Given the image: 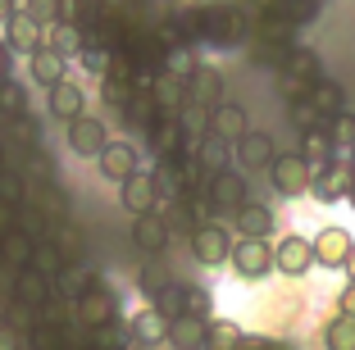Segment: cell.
<instances>
[{"mask_svg": "<svg viewBox=\"0 0 355 350\" xmlns=\"http://www.w3.org/2000/svg\"><path fill=\"white\" fill-rule=\"evenodd\" d=\"M196 19H200V42H214V46L246 42V14H241L232 0H209V5H196Z\"/></svg>", "mask_w": 355, "mask_h": 350, "instance_id": "cell-1", "label": "cell"}, {"mask_svg": "<svg viewBox=\"0 0 355 350\" xmlns=\"http://www.w3.org/2000/svg\"><path fill=\"white\" fill-rule=\"evenodd\" d=\"M310 191H314V200H324V205L346 200V196L355 191V168H351V159H337V155H333L324 168H314Z\"/></svg>", "mask_w": 355, "mask_h": 350, "instance_id": "cell-2", "label": "cell"}, {"mask_svg": "<svg viewBox=\"0 0 355 350\" xmlns=\"http://www.w3.org/2000/svg\"><path fill=\"white\" fill-rule=\"evenodd\" d=\"M232 268H237L246 282H260V278H269L273 273V246H269V237H241V241H232Z\"/></svg>", "mask_w": 355, "mask_h": 350, "instance_id": "cell-3", "label": "cell"}, {"mask_svg": "<svg viewBox=\"0 0 355 350\" xmlns=\"http://www.w3.org/2000/svg\"><path fill=\"white\" fill-rule=\"evenodd\" d=\"M73 319L83 323V328H101V323L119 319V296H114L110 287H105L101 278H96L92 287H87L83 296L73 300Z\"/></svg>", "mask_w": 355, "mask_h": 350, "instance_id": "cell-4", "label": "cell"}, {"mask_svg": "<svg viewBox=\"0 0 355 350\" xmlns=\"http://www.w3.org/2000/svg\"><path fill=\"white\" fill-rule=\"evenodd\" d=\"M150 305H155L164 319H178V314H205L209 296L200 287H187V282H164V287L150 296Z\"/></svg>", "mask_w": 355, "mask_h": 350, "instance_id": "cell-5", "label": "cell"}, {"mask_svg": "<svg viewBox=\"0 0 355 350\" xmlns=\"http://www.w3.org/2000/svg\"><path fill=\"white\" fill-rule=\"evenodd\" d=\"M310 177H314V168L301 159V150H296V155H273L269 182L278 186L282 196H305V191H310Z\"/></svg>", "mask_w": 355, "mask_h": 350, "instance_id": "cell-6", "label": "cell"}, {"mask_svg": "<svg viewBox=\"0 0 355 350\" xmlns=\"http://www.w3.org/2000/svg\"><path fill=\"white\" fill-rule=\"evenodd\" d=\"M146 141H150V150H155L159 159H178V155L191 150L187 132H182V123H178V114H159L155 123L146 128Z\"/></svg>", "mask_w": 355, "mask_h": 350, "instance_id": "cell-7", "label": "cell"}, {"mask_svg": "<svg viewBox=\"0 0 355 350\" xmlns=\"http://www.w3.org/2000/svg\"><path fill=\"white\" fill-rule=\"evenodd\" d=\"M314 268V241L305 237H282L273 246V273H287V278H305Z\"/></svg>", "mask_w": 355, "mask_h": 350, "instance_id": "cell-8", "label": "cell"}, {"mask_svg": "<svg viewBox=\"0 0 355 350\" xmlns=\"http://www.w3.org/2000/svg\"><path fill=\"white\" fill-rule=\"evenodd\" d=\"M191 255L200 259V264H223V259L232 255V237H228V227H219V223H200V227H191Z\"/></svg>", "mask_w": 355, "mask_h": 350, "instance_id": "cell-9", "label": "cell"}, {"mask_svg": "<svg viewBox=\"0 0 355 350\" xmlns=\"http://www.w3.org/2000/svg\"><path fill=\"white\" fill-rule=\"evenodd\" d=\"M223 96H228L223 73H219V69H205V64H196V73L187 78V105H200V110H219Z\"/></svg>", "mask_w": 355, "mask_h": 350, "instance_id": "cell-10", "label": "cell"}, {"mask_svg": "<svg viewBox=\"0 0 355 350\" xmlns=\"http://www.w3.org/2000/svg\"><path fill=\"white\" fill-rule=\"evenodd\" d=\"M119 200H123V209H128L132 218H137V214H150V209L159 205V196H155V177L137 168L132 177H123V182H119Z\"/></svg>", "mask_w": 355, "mask_h": 350, "instance_id": "cell-11", "label": "cell"}, {"mask_svg": "<svg viewBox=\"0 0 355 350\" xmlns=\"http://www.w3.org/2000/svg\"><path fill=\"white\" fill-rule=\"evenodd\" d=\"M96 164H101V177L105 182H123V177H132L137 168V146L128 141H105V150L96 155Z\"/></svg>", "mask_w": 355, "mask_h": 350, "instance_id": "cell-12", "label": "cell"}, {"mask_svg": "<svg viewBox=\"0 0 355 350\" xmlns=\"http://www.w3.org/2000/svg\"><path fill=\"white\" fill-rule=\"evenodd\" d=\"M105 119H92V114H78V119H69V146H73L78 155H87V159H96V155L105 150Z\"/></svg>", "mask_w": 355, "mask_h": 350, "instance_id": "cell-13", "label": "cell"}, {"mask_svg": "<svg viewBox=\"0 0 355 350\" xmlns=\"http://www.w3.org/2000/svg\"><path fill=\"white\" fill-rule=\"evenodd\" d=\"M5 46H10L14 55H32L42 46V23L32 19L28 10H14L10 19H5Z\"/></svg>", "mask_w": 355, "mask_h": 350, "instance_id": "cell-14", "label": "cell"}, {"mask_svg": "<svg viewBox=\"0 0 355 350\" xmlns=\"http://www.w3.org/2000/svg\"><path fill=\"white\" fill-rule=\"evenodd\" d=\"M273 155H278V146H273V137H264V132H246V137H237L232 141V159H237L241 168H269L273 164Z\"/></svg>", "mask_w": 355, "mask_h": 350, "instance_id": "cell-15", "label": "cell"}, {"mask_svg": "<svg viewBox=\"0 0 355 350\" xmlns=\"http://www.w3.org/2000/svg\"><path fill=\"white\" fill-rule=\"evenodd\" d=\"M246 196H251V191H246V177L237 173V168H223V173H214L209 177V200H214V209H241L246 205Z\"/></svg>", "mask_w": 355, "mask_h": 350, "instance_id": "cell-16", "label": "cell"}, {"mask_svg": "<svg viewBox=\"0 0 355 350\" xmlns=\"http://www.w3.org/2000/svg\"><path fill=\"white\" fill-rule=\"evenodd\" d=\"M128 337H132V346H159V341H168V319L155 305L137 309L132 319H128Z\"/></svg>", "mask_w": 355, "mask_h": 350, "instance_id": "cell-17", "label": "cell"}, {"mask_svg": "<svg viewBox=\"0 0 355 350\" xmlns=\"http://www.w3.org/2000/svg\"><path fill=\"white\" fill-rule=\"evenodd\" d=\"M132 246L141 250V255H159V250L168 246V218H159L155 209H150V214H137L132 218Z\"/></svg>", "mask_w": 355, "mask_h": 350, "instance_id": "cell-18", "label": "cell"}, {"mask_svg": "<svg viewBox=\"0 0 355 350\" xmlns=\"http://www.w3.org/2000/svg\"><path fill=\"white\" fill-rule=\"evenodd\" d=\"M209 132L219 137V141H237V137H246L251 132V114L241 110V105H232V100H223L219 110H209Z\"/></svg>", "mask_w": 355, "mask_h": 350, "instance_id": "cell-19", "label": "cell"}, {"mask_svg": "<svg viewBox=\"0 0 355 350\" xmlns=\"http://www.w3.org/2000/svg\"><path fill=\"white\" fill-rule=\"evenodd\" d=\"M351 232L346 227H324L319 237H314V264H324V268H342L346 255H351Z\"/></svg>", "mask_w": 355, "mask_h": 350, "instance_id": "cell-20", "label": "cell"}, {"mask_svg": "<svg viewBox=\"0 0 355 350\" xmlns=\"http://www.w3.org/2000/svg\"><path fill=\"white\" fill-rule=\"evenodd\" d=\"M46 300H51V278L46 273H37V268H19L14 273V305H28V309H46Z\"/></svg>", "mask_w": 355, "mask_h": 350, "instance_id": "cell-21", "label": "cell"}, {"mask_svg": "<svg viewBox=\"0 0 355 350\" xmlns=\"http://www.w3.org/2000/svg\"><path fill=\"white\" fill-rule=\"evenodd\" d=\"M205 337H209L205 314H178V319H168V341L178 350H205Z\"/></svg>", "mask_w": 355, "mask_h": 350, "instance_id": "cell-22", "label": "cell"}, {"mask_svg": "<svg viewBox=\"0 0 355 350\" xmlns=\"http://www.w3.org/2000/svg\"><path fill=\"white\" fill-rule=\"evenodd\" d=\"M83 42H87V28H78V23H64V19H55V23H46V28H42V46L60 51L64 60H78Z\"/></svg>", "mask_w": 355, "mask_h": 350, "instance_id": "cell-23", "label": "cell"}, {"mask_svg": "<svg viewBox=\"0 0 355 350\" xmlns=\"http://www.w3.org/2000/svg\"><path fill=\"white\" fill-rule=\"evenodd\" d=\"M46 110H51L55 119H64V123H69V119H78V114L87 110L83 87H78V82H69V78H60V82L51 87V100H46Z\"/></svg>", "mask_w": 355, "mask_h": 350, "instance_id": "cell-24", "label": "cell"}, {"mask_svg": "<svg viewBox=\"0 0 355 350\" xmlns=\"http://www.w3.org/2000/svg\"><path fill=\"white\" fill-rule=\"evenodd\" d=\"M32 250H37V246H32V232H23L19 223L0 232V259H5V264H10L14 273L32 264Z\"/></svg>", "mask_w": 355, "mask_h": 350, "instance_id": "cell-25", "label": "cell"}, {"mask_svg": "<svg viewBox=\"0 0 355 350\" xmlns=\"http://www.w3.org/2000/svg\"><path fill=\"white\" fill-rule=\"evenodd\" d=\"M155 105L159 114H182V105H187V78H178V73H155Z\"/></svg>", "mask_w": 355, "mask_h": 350, "instance_id": "cell-26", "label": "cell"}, {"mask_svg": "<svg viewBox=\"0 0 355 350\" xmlns=\"http://www.w3.org/2000/svg\"><path fill=\"white\" fill-rule=\"evenodd\" d=\"M28 64H32V78H37L42 87H55L60 78H69V73H64L69 60H64L60 51H51V46H37V51L28 55Z\"/></svg>", "mask_w": 355, "mask_h": 350, "instance_id": "cell-27", "label": "cell"}, {"mask_svg": "<svg viewBox=\"0 0 355 350\" xmlns=\"http://www.w3.org/2000/svg\"><path fill=\"white\" fill-rule=\"evenodd\" d=\"M333 155H337V146H333V137H328V128H310V132H301V159L310 168H324Z\"/></svg>", "mask_w": 355, "mask_h": 350, "instance_id": "cell-28", "label": "cell"}, {"mask_svg": "<svg viewBox=\"0 0 355 350\" xmlns=\"http://www.w3.org/2000/svg\"><path fill=\"white\" fill-rule=\"evenodd\" d=\"M232 218H237L241 237H269V232H273V214L264 205H255V200H246L241 209H232Z\"/></svg>", "mask_w": 355, "mask_h": 350, "instance_id": "cell-29", "label": "cell"}, {"mask_svg": "<svg viewBox=\"0 0 355 350\" xmlns=\"http://www.w3.org/2000/svg\"><path fill=\"white\" fill-rule=\"evenodd\" d=\"M92 282H96V273H92L87 264H64L60 273L51 278V291H60V296H73V300H78L87 287H92Z\"/></svg>", "mask_w": 355, "mask_h": 350, "instance_id": "cell-30", "label": "cell"}, {"mask_svg": "<svg viewBox=\"0 0 355 350\" xmlns=\"http://www.w3.org/2000/svg\"><path fill=\"white\" fill-rule=\"evenodd\" d=\"M87 346H92V350H128V346H132L128 323L110 319V323H101V328H87Z\"/></svg>", "mask_w": 355, "mask_h": 350, "instance_id": "cell-31", "label": "cell"}, {"mask_svg": "<svg viewBox=\"0 0 355 350\" xmlns=\"http://www.w3.org/2000/svg\"><path fill=\"white\" fill-rule=\"evenodd\" d=\"M123 119H128L132 128H141V132H146V128L159 119L155 91H137V87H132V96H128V105H123Z\"/></svg>", "mask_w": 355, "mask_h": 350, "instance_id": "cell-32", "label": "cell"}, {"mask_svg": "<svg viewBox=\"0 0 355 350\" xmlns=\"http://www.w3.org/2000/svg\"><path fill=\"white\" fill-rule=\"evenodd\" d=\"M196 159H200V168H205L209 177L223 173V168H228V159H232V155H228V141H219L214 132H205V137L196 141Z\"/></svg>", "mask_w": 355, "mask_h": 350, "instance_id": "cell-33", "label": "cell"}, {"mask_svg": "<svg viewBox=\"0 0 355 350\" xmlns=\"http://www.w3.org/2000/svg\"><path fill=\"white\" fill-rule=\"evenodd\" d=\"M282 73H292V78H301V82H319L324 78V64H319V55L305 51V46H292V55H287V69Z\"/></svg>", "mask_w": 355, "mask_h": 350, "instance_id": "cell-34", "label": "cell"}, {"mask_svg": "<svg viewBox=\"0 0 355 350\" xmlns=\"http://www.w3.org/2000/svg\"><path fill=\"white\" fill-rule=\"evenodd\" d=\"M310 100H314V110H319V114H328V119L346 110V91L333 82V78H319V82L310 87Z\"/></svg>", "mask_w": 355, "mask_h": 350, "instance_id": "cell-35", "label": "cell"}, {"mask_svg": "<svg viewBox=\"0 0 355 350\" xmlns=\"http://www.w3.org/2000/svg\"><path fill=\"white\" fill-rule=\"evenodd\" d=\"M241 341H246V332L232 319H214L209 323V337H205V350H237Z\"/></svg>", "mask_w": 355, "mask_h": 350, "instance_id": "cell-36", "label": "cell"}, {"mask_svg": "<svg viewBox=\"0 0 355 350\" xmlns=\"http://www.w3.org/2000/svg\"><path fill=\"white\" fill-rule=\"evenodd\" d=\"M255 28H260V42H278V46H296V28L278 14H255Z\"/></svg>", "mask_w": 355, "mask_h": 350, "instance_id": "cell-37", "label": "cell"}, {"mask_svg": "<svg viewBox=\"0 0 355 350\" xmlns=\"http://www.w3.org/2000/svg\"><path fill=\"white\" fill-rule=\"evenodd\" d=\"M324 346L328 350H355V319L351 314H337L324 328Z\"/></svg>", "mask_w": 355, "mask_h": 350, "instance_id": "cell-38", "label": "cell"}, {"mask_svg": "<svg viewBox=\"0 0 355 350\" xmlns=\"http://www.w3.org/2000/svg\"><path fill=\"white\" fill-rule=\"evenodd\" d=\"M328 137H333V146H337V150H346V155H351V150H355V114H351V110L333 114V119H328Z\"/></svg>", "mask_w": 355, "mask_h": 350, "instance_id": "cell-39", "label": "cell"}, {"mask_svg": "<svg viewBox=\"0 0 355 350\" xmlns=\"http://www.w3.org/2000/svg\"><path fill=\"white\" fill-rule=\"evenodd\" d=\"M64 264H69V259H64L60 241H42V246L32 250V268H37V273H46V278H55Z\"/></svg>", "mask_w": 355, "mask_h": 350, "instance_id": "cell-40", "label": "cell"}, {"mask_svg": "<svg viewBox=\"0 0 355 350\" xmlns=\"http://www.w3.org/2000/svg\"><path fill=\"white\" fill-rule=\"evenodd\" d=\"M159 73L191 78V73H196V55H191V46H168V51H164V64H159Z\"/></svg>", "mask_w": 355, "mask_h": 350, "instance_id": "cell-41", "label": "cell"}, {"mask_svg": "<svg viewBox=\"0 0 355 350\" xmlns=\"http://www.w3.org/2000/svg\"><path fill=\"white\" fill-rule=\"evenodd\" d=\"M0 110L10 114V119H19V114H28V91H23L14 78H0Z\"/></svg>", "mask_w": 355, "mask_h": 350, "instance_id": "cell-42", "label": "cell"}, {"mask_svg": "<svg viewBox=\"0 0 355 350\" xmlns=\"http://www.w3.org/2000/svg\"><path fill=\"white\" fill-rule=\"evenodd\" d=\"M101 96H105V105H114V110H123V105H128V96H132V78L105 73V78H101Z\"/></svg>", "mask_w": 355, "mask_h": 350, "instance_id": "cell-43", "label": "cell"}, {"mask_svg": "<svg viewBox=\"0 0 355 350\" xmlns=\"http://www.w3.org/2000/svg\"><path fill=\"white\" fill-rule=\"evenodd\" d=\"M78 60L87 64V73H96V78H101V73L110 69V60H114V55H110V51H105V46L92 37V32H87V42H83V51H78Z\"/></svg>", "mask_w": 355, "mask_h": 350, "instance_id": "cell-44", "label": "cell"}, {"mask_svg": "<svg viewBox=\"0 0 355 350\" xmlns=\"http://www.w3.org/2000/svg\"><path fill=\"white\" fill-rule=\"evenodd\" d=\"M287 55H292V46H278V42H260V46H255V51H251V60L255 64H264V69H287Z\"/></svg>", "mask_w": 355, "mask_h": 350, "instance_id": "cell-45", "label": "cell"}, {"mask_svg": "<svg viewBox=\"0 0 355 350\" xmlns=\"http://www.w3.org/2000/svg\"><path fill=\"white\" fill-rule=\"evenodd\" d=\"M292 119H296V128H301V132H310V128H328V114L314 110L310 96H305V100H292Z\"/></svg>", "mask_w": 355, "mask_h": 350, "instance_id": "cell-46", "label": "cell"}, {"mask_svg": "<svg viewBox=\"0 0 355 350\" xmlns=\"http://www.w3.org/2000/svg\"><path fill=\"white\" fill-rule=\"evenodd\" d=\"M10 123H14V137H19L23 146H37V141H42V128L32 123L28 114H19V119H10Z\"/></svg>", "mask_w": 355, "mask_h": 350, "instance_id": "cell-47", "label": "cell"}, {"mask_svg": "<svg viewBox=\"0 0 355 350\" xmlns=\"http://www.w3.org/2000/svg\"><path fill=\"white\" fill-rule=\"evenodd\" d=\"M282 100L292 105V100H305V96H310V82H301V78H292V73H282Z\"/></svg>", "mask_w": 355, "mask_h": 350, "instance_id": "cell-48", "label": "cell"}, {"mask_svg": "<svg viewBox=\"0 0 355 350\" xmlns=\"http://www.w3.org/2000/svg\"><path fill=\"white\" fill-rule=\"evenodd\" d=\"M0 200H10V205H19V200H23V182L14 173H5V168H0Z\"/></svg>", "mask_w": 355, "mask_h": 350, "instance_id": "cell-49", "label": "cell"}, {"mask_svg": "<svg viewBox=\"0 0 355 350\" xmlns=\"http://www.w3.org/2000/svg\"><path fill=\"white\" fill-rule=\"evenodd\" d=\"M337 305H342V314H351V319H355V282H346V291L337 296Z\"/></svg>", "mask_w": 355, "mask_h": 350, "instance_id": "cell-50", "label": "cell"}, {"mask_svg": "<svg viewBox=\"0 0 355 350\" xmlns=\"http://www.w3.org/2000/svg\"><path fill=\"white\" fill-rule=\"evenodd\" d=\"M14 209H19V205H10V200H0V232H5V227H14Z\"/></svg>", "mask_w": 355, "mask_h": 350, "instance_id": "cell-51", "label": "cell"}, {"mask_svg": "<svg viewBox=\"0 0 355 350\" xmlns=\"http://www.w3.org/2000/svg\"><path fill=\"white\" fill-rule=\"evenodd\" d=\"M10 46H5V42H0V78H10Z\"/></svg>", "mask_w": 355, "mask_h": 350, "instance_id": "cell-52", "label": "cell"}, {"mask_svg": "<svg viewBox=\"0 0 355 350\" xmlns=\"http://www.w3.org/2000/svg\"><path fill=\"white\" fill-rule=\"evenodd\" d=\"M237 350H264V337H246V341H241Z\"/></svg>", "mask_w": 355, "mask_h": 350, "instance_id": "cell-53", "label": "cell"}, {"mask_svg": "<svg viewBox=\"0 0 355 350\" xmlns=\"http://www.w3.org/2000/svg\"><path fill=\"white\" fill-rule=\"evenodd\" d=\"M264 350H296L292 341H264Z\"/></svg>", "mask_w": 355, "mask_h": 350, "instance_id": "cell-54", "label": "cell"}, {"mask_svg": "<svg viewBox=\"0 0 355 350\" xmlns=\"http://www.w3.org/2000/svg\"><path fill=\"white\" fill-rule=\"evenodd\" d=\"M14 10H19V5H14V0H0V19H10Z\"/></svg>", "mask_w": 355, "mask_h": 350, "instance_id": "cell-55", "label": "cell"}, {"mask_svg": "<svg viewBox=\"0 0 355 350\" xmlns=\"http://www.w3.org/2000/svg\"><path fill=\"white\" fill-rule=\"evenodd\" d=\"M342 268L351 273V282H355V246H351V255H346V264H342Z\"/></svg>", "mask_w": 355, "mask_h": 350, "instance_id": "cell-56", "label": "cell"}, {"mask_svg": "<svg viewBox=\"0 0 355 350\" xmlns=\"http://www.w3.org/2000/svg\"><path fill=\"white\" fill-rule=\"evenodd\" d=\"M346 200H351V205H355V191H351V196H346Z\"/></svg>", "mask_w": 355, "mask_h": 350, "instance_id": "cell-57", "label": "cell"}, {"mask_svg": "<svg viewBox=\"0 0 355 350\" xmlns=\"http://www.w3.org/2000/svg\"><path fill=\"white\" fill-rule=\"evenodd\" d=\"M351 168H355V150H351Z\"/></svg>", "mask_w": 355, "mask_h": 350, "instance_id": "cell-58", "label": "cell"}, {"mask_svg": "<svg viewBox=\"0 0 355 350\" xmlns=\"http://www.w3.org/2000/svg\"><path fill=\"white\" fill-rule=\"evenodd\" d=\"M319 5H324V0H319Z\"/></svg>", "mask_w": 355, "mask_h": 350, "instance_id": "cell-59", "label": "cell"}]
</instances>
